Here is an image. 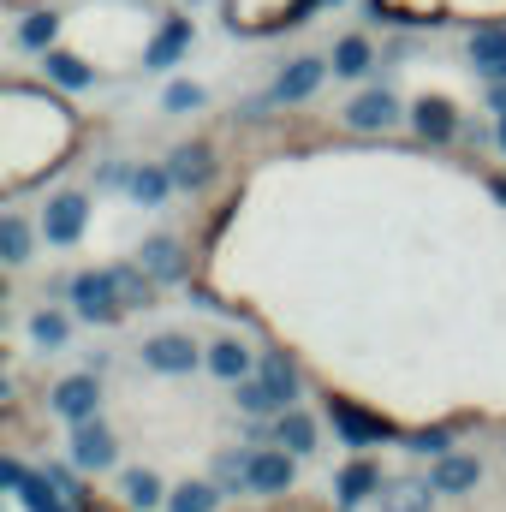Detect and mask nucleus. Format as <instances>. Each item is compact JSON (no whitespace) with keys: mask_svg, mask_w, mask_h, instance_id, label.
I'll use <instances>...</instances> for the list:
<instances>
[{"mask_svg":"<svg viewBox=\"0 0 506 512\" xmlns=\"http://www.w3.org/2000/svg\"><path fill=\"white\" fill-rule=\"evenodd\" d=\"M72 310H78L84 322H114V316H126V310H120V292H114V268L78 274V280H72Z\"/></svg>","mask_w":506,"mask_h":512,"instance_id":"1","label":"nucleus"},{"mask_svg":"<svg viewBox=\"0 0 506 512\" xmlns=\"http://www.w3.org/2000/svg\"><path fill=\"white\" fill-rule=\"evenodd\" d=\"M501 149H506V114H501Z\"/></svg>","mask_w":506,"mask_h":512,"instance_id":"34","label":"nucleus"},{"mask_svg":"<svg viewBox=\"0 0 506 512\" xmlns=\"http://www.w3.org/2000/svg\"><path fill=\"white\" fill-rule=\"evenodd\" d=\"M399 114H405V108H399L393 90H364V96L346 108V126L352 131H387V126H399Z\"/></svg>","mask_w":506,"mask_h":512,"instance_id":"7","label":"nucleus"},{"mask_svg":"<svg viewBox=\"0 0 506 512\" xmlns=\"http://www.w3.org/2000/svg\"><path fill=\"white\" fill-rule=\"evenodd\" d=\"M161 102H167L173 114H197V108H203V90H197V84H167Z\"/></svg>","mask_w":506,"mask_h":512,"instance_id":"31","label":"nucleus"},{"mask_svg":"<svg viewBox=\"0 0 506 512\" xmlns=\"http://www.w3.org/2000/svg\"><path fill=\"white\" fill-rule=\"evenodd\" d=\"M411 126H417L423 143H447V137L459 131V108H453L447 96H423V102L411 108Z\"/></svg>","mask_w":506,"mask_h":512,"instance_id":"12","label":"nucleus"},{"mask_svg":"<svg viewBox=\"0 0 506 512\" xmlns=\"http://www.w3.org/2000/svg\"><path fill=\"white\" fill-rule=\"evenodd\" d=\"M381 512H435V483H393V489H381Z\"/></svg>","mask_w":506,"mask_h":512,"instance_id":"22","label":"nucleus"},{"mask_svg":"<svg viewBox=\"0 0 506 512\" xmlns=\"http://www.w3.org/2000/svg\"><path fill=\"white\" fill-rule=\"evenodd\" d=\"M143 364L161 370V376H191L197 370V346L185 334H155V340H143Z\"/></svg>","mask_w":506,"mask_h":512,"instance_id":"6","label":"nucleus"},{"mask_svg":"<svg viewBox=\"0 0 506 512\" xmlns=\"http://www.w3.org/2000/svg\"><path fill=\"white\" fill-rule=\"evenodd\" d=\"M96 405H102V382H96V370L66 376V382H54V393H48V411L66 417L72 429H78V423H96Z\"/></svg>","mask_w":506,"mask_h":512,"instance_id":"2","label":"nucleus"},{"mask_svg":"<svg viewBox=\"0 0 506 512\" xmlns=\"http://www.w3.org/2000/svg\"><path fill=\"white\" fill-rule=\"evenodd\" d=\"M256 376H262V387H268V393L280 399V411H292V399H298V370H292V358H280V352H268Z\"/></svg>","mask_w":506,"mask_h":512,"instance_id":"20","label":"nucleus"},{"mask_svg":"<svg viewBox=\"0 0 506 512\" xmlns=\"http://www.w3.org/2000/svg\"><path fill=\"white\" fill-rule=\"evenodd\" d=\"M114 292H120V310H149L155 304V274L143 262H120L114 268Z\"/></svg>","mask_w":506,"mask_h":512,"instance_id":"15","label":"nucleus"},{"mask_svg":"<svg viewBox=\"0 0 506 512\" xmlns=\"http://www.w3.org/2000/svg\"><path fill=\"white\" fill-rule=\"evenodd\" d=\"M429 483H435V495H465V489L483 483V459L477 453H447V459H435Z\"/></svg>","mask_w":506,"mask_h":512,"instance_id":"10","label":"nucleus"},{"mask_svg":"<svg viewBox=\"0 0 506 512\" xmlns=\"http://www.w3.org/2000/svg\"><path fill=\"white\" fill-rule=\"evenodd\" d=\"M221 507V489L215 483H179L167 495V512H215Z\"/></svg>","mask_w":506,"mask_h":512,"instance_id":"26","label":"nucleus"},{"mask_svg":"<svg viewBox=\"0 0 506 512\" xmlns=\"http://www.w3.org/2000/svg\"><path fill=\"white\" fill-rule=\"evenodd\" d=\"M84 221H90V203H84L78 191H60V197H48V215H42V239H48V245H78Z\"/></svg>","mask_w":506,"mask_h":512,"instance_id":"3","label":"nucleus"},{"mask_svg":"<svg viewBox=\"0 0 506 512\" xmlns=\"http://www.w3.org/2000/svg\"><path fill=\"white\" fill-rule=\"evenodd\" d=\"M66 334H72V322H66L60 310H36V316H30V340H36V346H66Z\"/></svg>","mask_w":506,"mask_h":512,"instance_id":"30","label":"nucleus"},{"mask_svg":"<svg viewBox=\"0 0 506 512\" xmlns=\"http://www.w3.org/2000/svg\"><path fill=\"white\" fill-rule=\"evenodd\" d=\"M131 203H143V209H155L167 191H173V173L167 167H131Z\"/></svg>","mask_w":506,"mask_h":512,"instance_id":"23","label":"nucleus"},{"mask_svg":"<svg viewBox=\"0 0 506 512\" xmlns=\"http://www.w3.org/2000/svg\"><path fill=\"white\" fill-rule=\"evenodd\" d=\"M381 489V471L370 459H358V465H346L340 471V483H334V495H340V507H358V501H370Z\"/></svg>","mask_w":506,"mask_h":512,"instance_id":"18","label":"nucleus"},{"mask_svg":"<svg viewBox=\"0 0 506 512\" xmlns=\"http://www.w3.org/2000/svg\"><path fill=\"white\" fill-rule=\"evenodd\" d=\"M411 453H423V459H447L453 441H447V429H423V435H411Z\"/></svg>","mask_w":506,"mask_h":512,"instance_id":"32","label":"nucleus"},{"mask_svg":"<svg viewBox=\"0 0 506 512\" xmlns=\"http://www.w3.org/2000/svg\"><path fill=\"white\" fill-rule=\"evenodd\" d=\"M42 66H48V78H54L60 90H90V84H96V72H90L78 54H66V48H48Z\"/></svg>","mask_w":506,"mask_h":512,"instance_id":"19","label":"nucleus"},{"mask_svg":"<svg viewBox=\"0 0 506 512\" xmlns=\"http://www.w3.org/2000/svg\"><path fill=\"white\" fill-rule=\"evenodd\" d=\"M292 477H298V459H292L286 447H262V453H251V495H286Z\"/></svg>","mask_w":506,"mask_h":512,"instance_id":"4","label":"nucleus"},{"mask_svg":"<svg viewBox=\"0 0 506 512\" xmlns=\"http://www.w3.org/2000/svg\"><path fill=\"white\" fill-rule=\"evenodd\" d=\"M370 66H376V54H370L364 36H340V42H334V72H340V78H364Z\"/></svg>","mask_w":506,"mask_h":512,"instance_id":"24","label":"nucleus"},{"mask_svg":"<svg viewBox=\"0 0 506 512\" xmlns=\"http://www.w3.org/2000/svg\"><path fill=\"white\" fill-rule=\"evenodd\" d=\"M137 262L155 274V286H167V280H179L185 274V251H179V239H143V251H137Z\"/></svg>","mask_w":506,"mask_h":512,"instance_id":"14","label":"nucleus"},{"mask_svg":"<svg viewBox=\"0 0 506 512\" xmlns=\"http://www.w3.org/2000/svg\"><path fill=\"white\" fill-rule=\"evenodd\" d=\"M328 411H334V429H340L352 447H376V441H387V435H393V423H387V417H364L352 399H334Z\"/></svg>","mask_w":506,"mask_h":512,"instance_id":"8","label":"nucleus"},{"mask_svg":"<svg viewBox=\"0 0 506 512\" xmlns=\"http://www.w3.org/2000/svg\"><path fill=\"white\" fill-rule=\"evenodd\" d=\"M120 495H126L131 512H149V507H161V501H167V489H161V477H155V471H126V477H120Z\"/></svg>","mask_w":506,"mask_h":512,"instance_id":"21","label":"nucleus"},{"mask_svg":"<svg viewBox=\"0 0 506 512\" xmlns=\"http://www.w3.org/2000/svg\"><path fill=\"white\" fill-rule=\"evenodd\" d=\"M322 72H328V66H322V60H310V54H304V60H292V66L274 78V102H310V96H316V84H322Z\"/></svg>","mask_w":506,"mask_h":512,"instance_id":"13","label":"nucleus"},{"mask_svg":"<svg viewBox=\"0 0 506 512\" xmlns=\"http://www.w3.org/2000/svg\"><path fill=\"white\" fill-rule=\"evenodd\" d=\"M72 465H78V471H108V465H114V435H108V423H78V429H72Z\"/></svg>","mask_w":506,"mask_h":512,"instance_id":"9","label":"nucleus"},{"mask_svg":"<svg viewBox=\"0 0 506 512\" xmlns=\"http://www.w3.org/2000/svg\"><path fill=\"white\" fill-rule=\"evenodd\" d=\"M233 399H239V411H245V417H268V411H280V399L262 387V376H245V382H233Z\"/></svg>","mask_w":506,"mask_h":512,"instance_id":"28","label":"nucleus"},{"mask_svg":"<svg viewBox=\"0 0 506 512\" xmlns=\"http://www.w3.org/2000/svg\"><path fill=\"white\" fill-rule=\"evenodd\" d=\"M185 48H191V18H167V24H161V36L149 42V54H143V66H155V72H167V66H173V60H179Z\"/></svg>","mask_w":506,"mask_h":512,"instance_id":"16","label":"nucleus"},{"mask_svg":"<svg viewBox=\"0 0 506 512\" xmlns=\"http://www.w3.org/2000/svg\"><path fill=\"white\" fill-rule=\"evenodd\" d=\"M54 36H60V18L54 12H24V24H18V48H54Z\"/></svg>","mask_w":506,"mask_h":512,"instance_id":"27","label":"nucleus"},{"mask_svg":"<svg viewBox=\"0 0 506 512\" xmlns=\"http://www.w3.org/2000/svg\"><path fill=\"white\" fill-rule=\"evenodd\" d=\"M471 66H477L489 84H506V24L471 30Z\"/></svg>","mask_w":506,"mask_h":512,"instance_id":"11","label":"nucleus"},{"mask_svg":"<svg viewBox=\"0 0 506 512\" xmlns=\"http://www.w3.org/2000/svg\"><path fill=\"white\" fill-rule=\"evenodd\" d=\"M167 173H173L179 191H203V185L215 179V149H209V143H179V149L167 155Z\"/></svg>","mask_w":506,"mask_h":512,"instance_id":"5","label":"nucleus"},{"mask_svg":"<svg viewBox=\"0 0 506 512\" xmlns=\"http://www.w3.org/2000/svg\"><path fill=\"white\" fill-rule=\"evenodd\" d=\"M274 447H286L292 459H304V453H316V423L292 405V411H280V423H274Z\"/></svg>","mask_w":506,"mask_h":512,"instance_id":"17","label":"nucleus"},{"mask_svg":"<svg viewBox=\"0 0 506 512\" xmlns=\"http://www.w3.org/2000/svg\"><path fill=\"white\" fill-rule=\"evenodd\" d=\"M209 370H215L221 382H245V376H251V352H245L239 340H221V346H209Z\"/></svg>","mask_w":506,"mask_h":512,"instance_id":"25","label":"nucleus"},{"mask_svg":"<svg viewBox=\"0 0 506 512\" xmlns=\"http://www.w3.org/2000/svg\"><path fill=\"white\" fill-rule=\"evenodd\" d=\"M489 108H495V114H506V84H489Z\"/></svg>","mask_w":506,"mask_h":512,"instance_id":"33","label":"nucleus"},{"mask_svg":"<svg viewBox=\"0 0 506 512\" xmlns=\"http://www.w3.org/2000/svg\"><path fill=\"white\" fill-rule=\"evenodd\" d=\"M24 256H30V227H24L18 215H6V221H0V262L18 268Z\"/></svg>","mask_w":506,"mask_h":512,"instance_id":"29","label":"nucleus"}]
</instances>
